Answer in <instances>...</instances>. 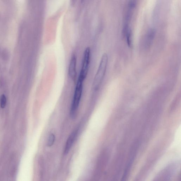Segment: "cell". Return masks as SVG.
<instances>
[{
	"mask_svg": "<svg viewBox=\"0 0 181 181\" xmlns=\"http://www.w3.org/2000/svg\"><path fill=\"white\" fill-rule=\"evenodd\" d=\"M68 74L72 80H76L77 76L76 72V58L75 55H73L68 68Z\"/></svg>",
	"mask_w": 181,
	"mask_h": 181,
	"instance_id": "8992f818",
	"label": "cell"
},
{
	"mask_svg": "<svg viewBox=\"0 0 181 181\" xmlns=\"http://www.w3.org/2000/svg\"><path fill=\"white\" fill-rule=\"evenodd\" d=\"M7 103V99L5 94H2L0 97V107L2 109H4L6 107Z\"/></svg>",
	"mask_w": 181,
	"mask_h": 181,
	"instance_id": "8fae6325",
	"label": "cell"
},
{
	"mask_svg": "<svg viewBox=\"0 0 181 181\" xmlns=\"http://www.w3.org/2000/svg\"><path fill=\"white\" fill-rule=\"evenodd\" d=\"M1 55L2 58L5 60L8 59L9 57V53L8 51L6 49H3L2 50Z\"/></svg>",
	"mask_w": 181,
	"mask_h": 181,
	"instance_id": "7c38bea8",
	"label": "cell"
},
{
	"mask_svg": "<svg viewBox=\"0 0 181 181\" xmlns=\"http://www.w3.org/2000/svg\"><path fill=\"white\" fill-rule=\"evenodd\" d=\"M153 161L152 160L151 162H148L146 165L143 167L142 170H141L138 175L137 176L136 180L134 181H144L145 176L148 172L150 168L151 167V165L154 163L152 162Z\"/></svg>",
	"mask_w": 181,
	"mask_h": 181,
	"instance_id": "9c48e42d",
	"label": "cell"
},
{
	"mask_svg": "<svg viewBox=\"0 0 181 181\" xmlns=\"http://www.w3.org/2000/svg\"><path fill=\"white\" fill-rule=\"evenodd\" d=\"M78 133V130H75L70 134L69 137L68 138L65 145V149H64V154H68L72 148L77 138Z\"/></svg>",
	"mask_w": 181,
	"mask_h": 181,
	"instance_id": "5b68a950",
	"label": "cell"
},
{
	"mask_svg": "<svg viewBox=\"0 0 181 181\" xmlns=\"http://www.w3.org/2000/svg\"><path fill=\"white\" fill-rule=\"evenodd\" d=\"M177 165L172 163L162 170L153 181H172Z\"/></svg>",
	"mask_w": 181,
	"mask_h": 181,
	"instance_id": "3957f363",
	"label": "cell"
},
{
	"mask_svg": "<svg viewBox=\"0 0 181 181\" xmlns=\"http://www.w3.org/2000/svg\"><path fill=\"white\" fill-rule=\"evenodd\" d=\"M56 137L54 133H50L48 136L47 145L48 147H51L54 145L55 142Z\"/></svg>",
	"mask_w": 181,
	"mask_h": 181,
	"instance_id": "30bf717a",
	"label": "cell"
},
{
	"mask_svg": "<svg viewBox=\"0 0 181 181\" xmlns=\"http://www.w3.org/2000/svg\"><path fill=\"white\" fill-rule=\"evenodd\" d=\"M90 50L89 47L86 48L84 52L82 67L78 79L84 81L87 77L89 69Z\"/></svg>",
	"mask_w": 181,
	"mask_h": 181,
	"instance_id": "277c9868",
	"label": "cell"
},
{
	"mask_svg": "<svg viewBox=\"0 0 181 181\" xmlns=\"http://www.w3.org/2000/svg\"><path fill=\"white\" fill-rule=\"evenodd\" d=\"M123 33L126 39L128 46L131 47L132 45V33L130 25H124L123 28Z\"/></svg>",
	"mask_w": 181,
	"mask_h": 181,
	"instance_id": "52a82bcc",
	"label": "cell"
},
{
	"mask_svg": "<svg viewBox=\"0 0 181 181\" xmlns=\"http://www.w3.org/2000/svg\"><path fill=\"white\" fill-rule=\"evenodd\" d=\"M155 30L154 29H150L148 31L145 37V46L147 48H149L152 45L155 37Z\"/></svg>",
	"mask_w": 181,
	"mask_h": 181,
	"instance_id": "ba28073f",
	"label": "cell"
},
{
	"mask_svg": "<svg viewBox=\"0 0 181 181\" xmlns=\"http://www.w3.org/2000/svg\"><path fill=\"white\" fill-rule=\"evenodd\" d=\"M108 61L107 54L106 53L103 54L93 83V87L95 90H98L100 88L102 82L106 72Z\"/></svg>",
	"mask_w": 181,
	"mask_h": 181,
	"instance_id": "6da1fadb",
	"label": "cell"
},
{
	"mask_svg": "<svg viewBox=\"0 0 181 181\" xmlns=\"http://www.w3.org/2000/svg\"><path fill=\"white\" fill-rule=\"evenodd\" d=\"M83 82V81L79 79L77 82L70 110V115L72 117L76 116L82 95Z\"/></svg>",
	"mask_w": 181,
	"mask_h": 181,
	"instance_id": "7a4b0ae2",
	"label": "cell"
}]
</instances>
